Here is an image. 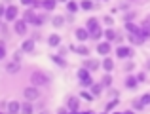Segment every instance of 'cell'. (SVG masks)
I'll use <instances>...</instances> for the list:
<instances>
[{"instance_id": "cell-1", "label": "cell", "mask_w": 150, "mask_h": 114, "mask_svg": "<svg viewBox=\"0 0 150 114\" xmlns=\"http://www.w3.org/2000/svg\"><path fill=\"white\" fill-rule=\"evenodd\" d=\"M30 84L38 86V88H42V86H48L50 84V76L46 72H42V70H34L33 74H30Z\"/></svg>"}, {"instance_id": "cell-2", "label": "cell", "mask_w": 150, "mask_h": 114, "mask_svg": "<svg viewBox=\"0 0 150 114\" xmlns=\"http://www.w3.org/2000/svg\"><path fill=\"white\" fill-rule=\"evenodd\" d=\"M23 97H25L27 101H38L42 97V93H40V89H38V86L30 84V86H27V88L23 89Z\"/></svg>"}, {"instance_id": "cell-3", "label": "cell", "mask_w": 150, "mask_h": 114, "mask_svg": "<svg viewBox=\"0 0 150 114\" xmlns=\"http://www.w3.org/2000/svg\"><path fill=\"white\" fill-rule=\"evenodd\" d=\"M27 29H29V23H27L25 19H15V21H13V30H15V34H19V36H25V34H27Z\"/></svg>"}, {"instance_id": "cell-4", "label": "cell", "mask_w": 150, "mask_h": 114, "mask_svg": "<svg viewBox=\"0 0 150 114\" xmlns=\"http://www.w3.org/2000/svg\"><path fill=\"white\" fill-rule=\"evenodd\" d=\"M17 15H19L17 6H8V8H6V15H4V19H6V21H10V23H13L15 19H17Z\"/></svg>"}, {"instance_id": "cell-5", "label": "cell", "mask_w": 150, "mask_h": 114, "mask_svg": "<svg viewBox=\"0 0 150 114\" xmlns=\"http://www.w3.org/2000/svg\"><path fill=\"white\" fill-rule=\"evenodd\" d=\"M131 55H133V50H131V48H127V46H118L116 57H120V59H129Z\"/></svg>"}, {"instance_id": "cell-6", "label": "cell", "mask_w": 150, "mask_h": 114, "mask_svg": "<svg viewBox=\"0 0 150 114\" xmlns=\"http://www.w3.org/2000/svg\"><path fill=\"white\" fill-rule=\"evenodd\" d=\"M67 107H69L70 112H78V110H80V101H78V97L70 95L69 99H67Z\"/></svg>"}, {"instance_id": "cell-7", "label": "cell", "mask_w": 150, "mask_h": 114, "mask_svg": "<svg viewBox=\"0 0 150 114\" xmlns=\"http://www.w3.org/2000/svg\"><path fill=\"white\" fill-rule=\"evenodd\" d=\"M74 36H76L80 42H86L88 38H91V33H89L86 27H82V29H76V30H74Z\"/></svg>"}, {"instance_id": "cell-8", "label": "cell", "mask_w": 150, "mask_h": 114, "mask_svg": "<svg viewBox=\"0 0 150 114\" xmlns=\"http://www.w3.org/2000/svg\"><path fill=\"white\" fill-rule=\"evenodd\" d=\"M110 40H105V42H99V44H97V52L101 53V55H108L110 53Z\"/></svg>"}, {"instance_id": "cell-9", "label": "cell", "mask_w": 150, "mask_h": 114, "mask_svg": "<svg viewBox=\"0 0 150 114\" xmlns=\"http://www.w3.org/2000/svg\"><path fill=\"white\" fill-rule=\"evenodd\" d=\"M19 69H21V67H19V61H17V59H13V61H8V63H6V70H8L10 74L19 72Z\"/></svg>"}, {"instance_id": "cell-10", "label": "cell", "mask_w": 150, "mask_h": 114, "mask_svg": "<svg viewBox=\"0 0 150 114\" xmlns=\"http://www.w3.org/2000/svg\"><path fill=\"white\" fill-rule=\"evenodd\" d=\"M86 29H88L89 33H93L95 29H99V19H95V17L88 19V21H86Z\"/></svg>"}, {"instance_id": "cell-11", "label": "cell", "mask_w": 150, "mask_h": 114, "mask_svg": "<svg viewBox=\"0 0 150 114\" xmlns=\"http://www.w3.org/2000/svg\"><path fill=\"white\" fill-rule=\"evenodd\" d=\"M137 86H139V78H137V76H127V80H125V88H127V89H135Z\"/></svg>"}, {"instance_id": "cell-12", "label": "cell", "mask_w": 150, "mask_h": 114, "mask_svg": "<svg viewBox=\"0 0 150 114\" xmlns=\"http://www.w3.org/2000/svg\"><path fill=\"white\" fill-rule=\"evenodd\" d=\"M8 112H10V114L21 112V105H19L17 101H10V103H8Z\"/></svg>"}, {"instance_id": "cell-13", "label": "cell", "mask_w": 150, "mask_h": 114, "mask_svg": "<svg viewBox=\"0 0 150 114\" xmlns=\"http://www.w3.org/2000/svg\"><path fill=\"white\" fill-rule=\"evenodd\" d=\"M33 50H34V40H25V42H23V46H21L23 53H30Z\"/></svg>"}, {"instance_id": "cell-14", "label": "cell", "mask_w": 150, "mask_h": 114, "mask_svg": "<svg viewBox=\"0 0 150 114\" xmlns=\"http://www.w3.org/2000/svg\"><path fill=\"white\" fill-rule=\"evenodd\" d=\"M33 110H34V107H33V101H27V99H25V103L21 105V112H23V114H30Z\"/></svg>"}, {"instance_id": "cell-15", "label": "cell", "mask_w": 150, "mask_h": 114, "mask_svg": "<svg viewBox=\"0 0 150 114\" xmlns=\"http://www.w3.org/2000/svg\"><path fill=\"white\" fill-rule=\"evenodd\" d=\"M89 72H91V70H89L88 67H84V69L78 70V78H80V82H82V80H88V78H91V74H89Z\"/></svg>"}, {"instance_id": "cell-16", "label": "cell", "mask_w": 150, "mask_h": 114, "mask_svg": "<svg viewBox=\"0 0 150 114\" xmlns=\"http://www.w3.org/2000/svg\"><path fill=\"white\" fill-rule=\"evenodd\" d=\"M48 44L51 46V48L59 46V44H61V36H59V34H51V36L48 38Z\"/></svg>"}, {"instance_id": "cell-17", "label": "cell", "mask_w": 150, "mask_h": 114, "mask_svg": "<svg viewBox=\"0 0 150 114\" xmlns=\"http://www.w3.org/2000/svg\"><path fill=\"white\" fill-rule=\"evenodd\" d=\"M103 69H105L106 72H110V70L114 69V61L110 57H105V61H103Z\"/></svg>"}, {"instance_id": "cell-18", "label": "cell", "mask_w": 150, "mask_h": 114, "mask_svg": "<svg viewBox=\"0 0 150 114\" xmlns=\"http://www.w3.org/2000/svg\"><path fill=\"white\" fill-rule=\"evenodd\" d=\"M34 17H36V13H34L33 10H27L25 13H23V19H25L27 23H33V21H34Z\"/></svg>"}, {"instance_id": "cell-19", "label": "cell", "mask_w": 150, "mask_h": 114, "mask_svg": "<svg viewBox=\"0 0 150 114\" xmlns=\"http://www.w3.org/2000/svg\"><path fill=\"white\" fill-rule=\"evenodd\" d=\"M84 67H88L89 70H97V69H99V61H95V59H91V61H86Z\"/></svg>"}, {"instance_id": "cell-20", "label": "cell", "mask_w": 150, "mask_h": 114, "mask_svg": "<svg viewBox=\"0 0 150 114\" xmlns=\"http://www.w3.org/2000/svg\"><path fill=\"white\" fill-rule=\"evenodd\" d=\"M101 36H105V30H103L101 27H99V29H95V30L91 33V40H101Z\"/></svg>"}, {"instance_id": "cell-21", "label": "cell", "mask_w": 150, "mask_h": 114, "mask_svg": "<svg viewBox=\"0 0 150 114\" xmlns=\"http://www.w3.org/2000/svg\"><path fill=\"white\" fill-rule=\"evenodd\" d=\"M78 8H80V4H76L74 0H69V2H67V10H69L70 13H74V11H76Z\"/></svg>"}, {"instance_id": "cell-22", "label": "cell", "mask_w": 150, "mask_h": 114, "mask_svg": "<svg viewBox=\"0 0 150 114\" xmlns=\"http://www.w3.org/2000/svg\"><path fill=\"white\" fill-rule=\"evenodd\" d=\"M80 8H82V10H86V11H89V10H93V2H91V0H82Z\"/></svg>"}, {"instance_id": "cell-23", "label": "cell", "mask_w": 150, "mask_h": 114, "mask_svg": "<svg viewBox=\"0 0 150 114\" xmlns=\"http://www.w3.org/2000/svg\"><path fill=\"white\" fill-rule=\"evenodd\" d=\"M116 36H118V34H116V33H114V30H112V29H106V30H105V38H106V40H110V42H114V40H116Z\"/></svg>"}, {"instance_id": "cell-24", "label": "cell", "mask_w": 150, "mask_h": 114, "mask_svg": "<svg viewBox=\"0 0 150 114\" xmlns=\"http://www.w3.org/2000/svg\"><path fill=\"white\" fill-rule=\"evenodd\" d=\"M55 6H57V0H44V8H46L48 11L55 10Z\"/></svg>"}, {"instance_id": "cell-25", "label": "cell", "mask_w": 150, "mask_h": 114, "mask_svg": "<svg viewBox=\"0 0 150 114\" xmlns=\"http://www.w3.org/2000/svg\"><path fill=\"white\" fill-rule=\"evenodd\" d=\"M103 88H105V86H103V84H93L91 86V93H93V95H101V91H103Z\"/></svg>"}, {"instance_id": "cell-26", "label": "cell", "mask_w": 150, "mask_h": 114, "mask_svg": "<svg viewBox=\"0 0 150 114\" xmlns=\"http://www.w3.org/2000/svg\"><path fill=\"white\" fill-rule=\"evenodd\" d=\"M144 107H146V105L143 103V99H135L133 101V108H137V110H143Z\"/></svg>"}, {"instance_id": "cell-27", "label": "cell", "mask_w": 150, "mask_h": 114, "mask_svg": "<svg viewBox=\"0 0 150 114\" xmlns=\"http://www.w3.org/2000/svg\"><path fill=\"white\" fill-rule=\"evenodd\" d=\"M44 21H46V17H44V15H36V17H34V21H33V25L40 27V25H44Z\"/></svg>"}, {"instance_id": "cell-28", "label": "cell", "mask_w": 150, "mask_h": 114, "mask_svg": "<svg viewBox=\"0 0 150 114\" xmlns=\"http://www.w3.org/2000/svg\"><path fill=\"white\" fill-rule=\"evenodd\" d=\"M101 84L108 88V86L112 84V76H110V74H105V76H103V80H101Z\"/></svg>"}, {"instance_id": "cell-29", "label": "cell", "mask_w": 150, "mask_h": 114, "mask_svg": "<svg viewBox=\"0 0 150 114\" xmlns=\"http://www.w3.org/2000/svg\"><path fill=\"white\" fill-rule=\"evenodd\" d=\"M8 55V50H6V40H2V44H0V59H4Z\"/></svg>"}, {"instance_id": "cell-30", "label": "cell", "mask_w": 150, "mask_h": 114, "mask_svg": "<svg viewBox=\"0 0 150 114\" xmlns=\"http://www.w3.org/2000/svg\"><path fill=\"white\" fill-rule=\"evenodd\" d=\"M74 50H76V53H80V55H84V57L89 53V50L86 48V46H78V48H74Z\"/></svg>"}, {"instance_id": "cell-31", "label": "cell", "mask_w": 150, "mask_h": 114, "mask_svg": "<svg viewBox=\"0 0 150 114\" xmlns=\"http://www.w3.org/2000/svg\"><path fill=\"white\" fill-rule=\"evenodd\" d=\"M118 103H120V101H118V99H112V101H110V103H108V105H106V107H105V110H106V112H110V110H112V108L116 107Z\"/></svg>"}, {"instance_id": "cell-32", "label": "cell", "mask_w": 150, "mask_h": 114, "mask_svg": "<svg viewBox=\"0 0 150 114\" xmlns=\"http://www.w3.org/2000/svg\"><path fill=\"white\" fill-rule=\"evenodd\" d=\"M125 29H127V30H129V33H135V30H137V29H139V27H137V25H135V23H131V21H127V23H125Z\"/></svg>"}, {"instance_id": "cell-33", "label": "cell", "mask_w": 150, "mask_h": 114, "mask_svg": "<svg viewBox=\"0 0 150 114\" xmlns=\"http://www.w3.org/2000/svg\"><path fill=\"white\" fill-rule=\"evenodd\" d=\"M63 23H65V19H63L61 15H57V17H53V27H61Z\"/></svg>"}, {"instance_id": "cell-34", "label": "cell", "mask_w": 150, "mask_h": 114, "mask_svg": "<svg viewBox=\"0 0 150 114\" xmlns=\"http://www.w3.org/2000/svg\"><path fill=\"white\" fill-rule=\"evenodd\" d=\"M80 97H84L86 101H93V97H95V95H93V93H88V91H82Z\"/></svg>"}, {"instance_id": "cell-35", "label": "cell", "mask_w": 150, "mask_h": 114, "mask_svg": "<svg viewBox=\"0 0 150 114\" xmlns=\"http://www.w3.org/2000/svg\"><path fill=\"white\" fill-rule=\"evenodd\" d=\"M53 61L57 63V65H61V67H65V65H67V61H65L63 57H53Z\"/></svg>"}, {"instance_id": "cell-36", "label": "cell", "mask_w": 150, "mask_h": 114, "mask_svg": "<svg viewBox=\"0 0 150 114\" xmlns=\"http://www.w3.org/2000/svg\"><path fill=\"white\" fill-rule=\"evenodd\" d=\"M141 99H143V103H144V105H150V93H144Z\"/></svg>"}, {"instance_id": "cell-37", "label": "cell", "mask_w": 150, "mask_h": 114, "mask_svg": "<svg viewBox=\"0 0 150 114\" xmlns=\"http://www.w3.org/2000/svg\"><path fill=\"white\" fill-rule=\"evenodd\" d=\"M103 21H105L106 25H112V23H114V19L110 17V15H105V19H103Z\"/></svg>"}, {"instance_id": "cell-38", "label": "cell", "mask_w": 150, "mask_h": 114, "mask_svg": "<svg viewBox=\"0 0 150 114\" xmlns=\"http://www.w3.org/2000/svg\"><path fill=\"white\" fill-rule=\"evenodd\" d=\"M33 2H34V0H21L23 6H33Z\"/></svg>"}, {"instance_id": "cell-39", "label": "cell", "mask_w": 150, "mask_h": 114, "mask_svg": "<svg viewBox=\"0 0 150 114\" xmlns=\"http://www.w3.org/2000/svg\"><path fill=\"white\" fill-rule=\"evenodd\" d=\"M137 78H139V82H143V80H144V72H141V74H137Z\"/></svg>"}, {"instance_id": "cell-40", "label": "cell", "mask_w": 150, "mask_h": 114, "mask_svg": "<svg viewBox=\"0 0 150 114\" xmlns=\"http://www.w3.org/2000/svg\"><path fill=\"white\" fill-rule=\"evenodd\" d=\"M61 2H69V0H61Z\"/></svg>"}, {"instance_id": "cell-41", "label": "cell", "mask_w": 150, "mask_h": 114, "mask_svg": "<svg viewBox=\"0 0 150 114\" xmlns=\"http://www.w3.org/2000/svg\"><path fill=\"white\" fill-rule=\"evenodd\" d=\"M131 2H139V0H131Z\"/></svg>"}]
</instances>
